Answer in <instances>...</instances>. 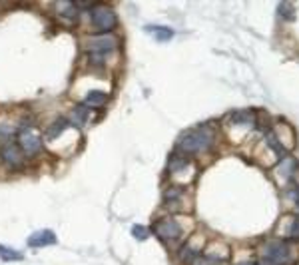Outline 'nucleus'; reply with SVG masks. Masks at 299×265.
<instances>
[{
	"label": "nucleus",
	"mask_w": 299,
	"mask_h": 265,
	"mask_svg": "<svg viewBox=\"0 0 299 265\" xmlns=\"http://www.w3.org/2000/svg\"><path fill=\"white\" fill-rule=\"evenodd\" d=\"M214 144V132L210 128H198L190 130L180 136L178 150L184 154H202Z\"/></svg>",
	"instance_id": "nucleus-1"
},
{
	"label": "nucleus",
	"mask_w": 299,
	"mask_h": 265,
	"mask_svg": "<svg viewBox=\"0 0 299 265\" xmlns=\"http://www.w3.org/2000/svg\"><path fill=\"white\" fill-rule=\"evenodd\" d=\"M118 48V38L112 36V34H98V36H90L86 42H84V50L86 54L90 56H96V58H102L110 52H114Z\"/></svg>",
	"instance_id": "nucleus-2"
},
{
	"label": "nucleus",
	"mask_w": 299,
	"mask_h": 265,
	"mask_svg": "<svg viewBox=\"0 0 299 265\" xmlns=\"http://www.w3.org/2000/svg\"><path fill=\"white\" fill-rule=\"evenodd\" d=\"M16 146L22 150L24 156H36L42 150V138L30 126H20L16 130Z\"/></svg>",
	"instance_id": "nucleus-3"
},
{
	"label": "nucleus",
	"mask_w": 299,
	"mask_h": 265,
	"mask_svg": "<svg viewBox=\"0 0 299 265\" xmlns=\"http://www.w3.org/2000/svg\"><path fill=\"white\" fill-rule=\"evenodd\" d=\"M90 20H92V28L98 30V32H102V34H108V32L114 30L116 24H118L116 12H114L110 6H106V4L94 6V10H92V14H90Z\"/></svg>",
	"instance_id": "nucleus-4"
},
{
	"label": "nucleus",
	"mask_w": 299,
	"mask_h": 265,
	"mask_svg": "<svg viewBox=\"0 0 299 265\" xmlns=\"http://www.w3.org/2000/svg\"><path fill=\"white\" fill-rule=\"evenodd\" d=\"M289 255H291V251H289V245L285 241L273 239V241H267L263 247V257L271 265H285L289 261Z\"/></svg>",
	"instance_id": "nucleus-5"
},
{
	"label": "nucleus",
	"mask_w": 299,
	"mask_h": 265,
	"mask_svg": "<svg viewBox=\"0 0 299 265\" xmlns=\"http://www.w3.org/2000/svg\"><path fill=\"white\" fill-rule=\"evenodd\" d=\"M154 231H156V235H158L160 239H164V241H176V239H180V235H182L180 223H178L176 219H170V217L156 221Z\"/></svg>",
	"instance_id": "nucleus-6"
},
{
	"label": "nucleus",
	"mask_w": 299,
	"mask_h": 265,
	"mask_svg": "<svg viewBox=\"0 0 299 265\" xmlns=\"http://www.w3.org/2000/svg\"><path fill=\"white\" fill-rule=\"evenodd\" d=\"M0 156H2L4 164L10 166V168H20V166L24 164V154H22V150H20L16 144H12V142H8V144L2 146V150H0Z\"/></svg>",
	"instance_id": "nucleus-7"
},
{
	"label": "nucleus",
	"mask_w": 299,
	"mask_h": 265,
	"mask_svg": "<svg viewBox=\"0 0 299 265\" xmlns=\"http://www.w3.org/2000/svg\"><path fill=\"white\" fill-rule=\"evenodd\" d=\"M58 241L56 233L52 229H40V231H34L30 237H28V245L30 247H46V245H54Z\"/></svg>",
	"instance_id": "nucleus-8"
},
{
	"label": "nucleus",
	"mask_w": 299,
	"mask_h": 265,
	"mask_svg": "<svg viewBox=\"0 0 299 265\" xmlns=\"http://www.w3.org/2000/svg\"><path fill=\"white\" fill-rule=\"evenodd\" d=\"M184 198L186 196H184L182 188H170L164 194V203H166L168 209H184V203H186Z\"/></svg>",
	"instance_id": "nucleus-9"
},
{
	"label": "nucleus",
	"mask_w": 299,
	"mask_h": 265,
	"mask_svg": "<svg viewBox=\"0 0 299 265\" xmlns=\"http://www.w3.org/2000/svg\"><path fill=\"white\" fill-rule=\"evenodd\" d=\"M146 32L152 36L154 40H158V42H168V40H172L174 38V30L170 28V26H158V24H150V26H146Z\"/></svg>",
	"instance_id": "nucleus-10"
},
{
	"label": "nucleus",
	"mask_w": 299,
	"mask_h": 265,
	"mask_svg": "<svg viewBox=\"0 0 299 265\" xmlns=\"http://www.w3.org/2000/svg\"><path fill=\"white\" fill-rule=\"evenodd\" d=\"M108 92H104V90H90L86 96H84V106L86 108H100V106H104L106 102H108Z\"/></svg>",
	"instance_id": "nucleus-11"
},
{
	"label": "nucleus",
	"mask_w": 299,
	"mask_h": 265,
	"mask_svg": "<svg viewBox=\"0 0 299 265\" xmlns=\"http://www.w3.org/2000/svg\"><path fill=\"white\" fill-rule=\"evenodd\" d=\"M56 10H58V16H62V18H66L70 22H74L78 18V6L72 4V2H60V4H56Z\"/></svg>",
	"instance_id": "nucleus-12"
},
{
	"label": "nucleus",
	"mask_w": 299,
	"mask_h": 265,
	"mask_svg": "<svg viewBox=\"0 0 299 265\" xmlns=\"http://www.w3.org/2000/svg\"><path fill=\"white\" fill-rule=\"evenodd\" d=\"M68 124H70V122H68L66 118H58V120L48 128V132H46V140H56V138L62 134V132L68 128Z\"/></svg>",
	"instance_id": "nucleus-13"
},
{
	"label": "nucleus",
	"mask_w": 299,
	"mask_h": 265,
	"mask_svg": "<svg viewBox=\"0 0 299 265\" xmlns=\"http://www.w3.org/2000/svg\"><path fill=\"white\" fill-rule=\"evenodd\" d=\"M88 116H90V112H88V108L82 104V106H78V108H74L72 110V116H70V120L68 122H72L74 126H84L86 124V120H88Z\"/></svg>",
	"instance_id": "nucleus-14"
},
{
	"label": "nucleus",
	"mask_w": 299,
	"mask_h": 265,
	"mask_svg": "<svg viewBox=\"0 0 299 265\" xmlns=\"http://www.w3.org/2000/svg\"><path fill=\"white\" fill-rule=\"evenodd\" d=\"M0 259L4 261H22V253L16 249H10L6 245H0Z\"/></svg>",
	"instance_id": "nucleus-15"
},
{
	"label": "nucleus",
	"mask_w": 299,
	"mask_h": 265,
	"mask_svg": "<svg viewBox=\"0 0 299 265\" xmlns=\"http://www.w3.org/2000/svg\"><path fill=\"white\" fill-rule=\"evenodd\" d=\"M188 166H190V162H188L184 156H176V158L170 160V166H168V168H170V172H176V174H178V172H182V170L188 168Z\"/></svg>",
	"instance_id": "nucleus-16"
},
{
	"label": "nucleus",
	"mask_w": 299,
	"mask_h": 265,
	"mask_svg": "<svg viewBox=\"0 0 299 265\" xmlns=\"http://www.w3.org/2000/svg\"><path fill=\"white\" fill-rule=\"evenodd\" d=\"M220 259L214 255H198L192 259V265H216Z\"/></svg>",
	"instance_id": "nucleus-17"
},
{
	"label": "nucleus",
	"mask_w": 299,
	"mask_h": 265,
	"mask_svg": "<svg viewBox=\"0 0 299 265\" xmlns=\"http://www.w3.org/2000/svg\"><path fill=\"white\" fill-rule=\"evenodd\" d=\"M295 168H297V164H295V160H293V158H283V160H281V172H283V174L291 176Z\"/></svg>",
	"instance_id": "nucleus-18"
},
{
	"label": "nucleus",
	"mask_w": 299,
	"mask_h": 265,
	"mask_svg": "<svg viewBox=\"0 0 299 265\" xmlns=\"http://www.w3.org/2000/svg\"><path fill=\"white\" fill-rule=\"evenodd\" d=\"M132 235H134L136 239L144 241V239H148L150 231H148V227H144V225H134V227H132Z\"/></svg>",
	"instance_id": "nucleus-19"
},
{
	"label": "nucleus",
	"mask_w": 299,
	"mask_h": 265,
	"mask_svg": "<svg viewBox=\"0 0 299 265\" xmlns=\"http://www.w3.org/2000/svg\"><path fill=\"white\" fill-rule=\"evenodd\" d=\"M287 237H291V239H297V237H299V217L293 219L291 227L287 229Z\"/></svg>",
	"instance_id": "nucleus-20"
},
{
	"label": "nucleus",
	"mask_w": 299,
	"mask_h": 265,
	"mask_svg": "<svg viewBox=\"0 0 299 265\" xmlns=\"http://www.w3.org/2000/svg\"><path fill=\"white\" fill-rule=\"evenodd\" d=\"M279 12L283 14V16H281L283 20H287V18L291 20V18H293V8H291V4H285V2H283V4L279 6Z\"/></svg>",
	"instance_id": "nucleus-21"
},
{
	"label": "nucleus",
	"mask_w": 299,
	"mask_h": 265,
	"mask_svg": "<svg viewBox=\"0 0 299 265\" xmlns=\"http://www.w3.org/2000/svg\"><path fill=\"white\" fill-rule=\"evenodd\" d=\"M233 120L239 122V124H249V122H251V116H249L247 112H239V114L233 116Z\"/></svg>",
	"instance_id": "nucleus-22"
},
{
	"label": "nucleus",
	"mask_w": 299,
	"mask_h": 265,
	"mask_svg": "<svg viewBox=\"0 0 299 265\" xmlns=\"http://www.w3.org/2000/svg\"><path fill=\"white\" fill-rule=\"evenodd\" d=\"M239 265H255L253 261H243V263H239Z\"/></svg>",
	"instance_id": "nucleus-23"
}]
</instances>
